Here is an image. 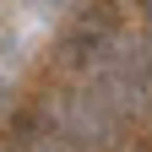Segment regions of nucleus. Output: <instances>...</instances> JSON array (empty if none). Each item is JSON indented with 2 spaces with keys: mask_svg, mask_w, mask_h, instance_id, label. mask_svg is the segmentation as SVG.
I'll use <instances>...</instances> for the list:
<instances>
[{
  "mask_svg": "<svg viewBox=\"0 0 152 152\" xmlns=\"http://www.w3.org/2000/svg\"><path fill=\"white\" fill-rule=\"evenodd\" d=\"M54 109V130L71 141V147H87V152H109L120 141V114H114L98 92H60L49 98L44 114Z\"/></svg>",
  "mask_w": 152,
  "mask_h": 152,
  "instance_id": "1",
  "label": "nucleus"
},
{
  "mask_svg": "<svg viewBox=\"0 0 152 152\" xmlns=\"http://www.w3.org/2000/svg\"><path fill=\"white\" fill-rule=\"evenodd\" d=\"M22 152H71L60 130H22Z\"/></svg>",
  "mask_w": 152,
  "mask_h": 152,
  "instance_id": "2",
  "label": "nucleus"
},
{
  "mask_svg": "<svg viewBox=\"0 0 152 152\" xmlns=\"http://www.w3.org/2000/svg\"><path fill=\"white\" fill-rule=\"evenodd\" d=\"M147 16H152V6H147Z\"/></svg>",
  "mask_w": 152,
  "mask_h": 152,
  "instance_id": "3",
  "label": "nucleus"
}]
</instances>
